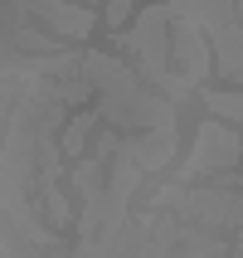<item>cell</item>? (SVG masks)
<instances>
[{"label": "cell", "mask_w": 243, "mask_h": 258, "mask_svg": "<svg viewBox=\"0 0 243 258\" xmlns=\"http://www.w3.org/2000/svg\"><path fill=\"white\" fill-rule=\"evenodd\" d=\"M209 102H214L219 112H229V117H238V122H243V98H224V93H214Z\"/></svg>", "instance_id": "6da1fadb"}]
</instances>
